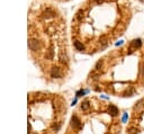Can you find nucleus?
<instances>
[{"label":"nucleus","instance_id":"nucleus-10","mask_svg":"<svg viewBox=\"0 0 144 134\" xmlns=\"http://www.w3.org/2000/svg\"><path fill=\"white\" fill-rule=\"evenodd\" d=\"M141 71H142V75L144 77V64L142 65V69H141Z\"/></svg>","mask_w":144,"mask_h":134},{"label":"nucleus","instance_id":"nucleus-8","mask_svg":"<svg viewBox=\"0 0 144 134\" xmlns=\"http://www.w3.org/2000/svg\"><path fill=\"white\" fill-rule=\"evenodd\" d=\"M126 119H127V114L125 113V114H124V116H123V122H124V123L126 122Z\"/></svg>","mask_w":144,"mask_h":134},{"label":"nucleus","instance_id":"nucleus-9","mask_svg":"<svg viewBox=\"0 0 144 134\" xmlns=\"http://www.w3.org/2000/svg\"><path fill=\"white\" fill-rule=\"evenodd\" d=\"M123 44V41H119L118 43H116V46H118V45H122Z\"/></svg>","mask_w":144,"mask_h":134},{"label":"nucleus","instance_id":"nucleus-5","mask_svg":"<svg viewBox=\"0 0 144 134\" xmlns=\"http://www.w3.org/2000/svg\"><path fill=\"white\" fill-rule=\"evenodd\" d=\"M51 75L52 78H60V75H61V73H60V69L57 67H55L52 69L51 71Z\"/></svg>","mask_w":144,"mask_h":134},{"label":"nucleus","instance_id":"nucleus-4","mask_svg":"<svg viewBox=\"0 0 144 134\" xmlns=\"http://www.w3.org/2000/svg\"><path fill=\"white\" fill-rule=\"evenodd\" d=\"M108 114H110L112 116H117L118 115V108L115 105H109V107H108Z\"/></svg>","mask_w":144,"mask_h":134},{"label":"nucleus","instance_id":"nucleus-3","mask_svg":"<svg viewBox=\"0 0 144 134\" xmlns=\"http://www.w3.org/2000/svg\"><path fill=\"white\" fill-rule=\"evenodd\" d=\"M28 47L32 51H37L38 47H40V43L35 40H30L29 42H28Z\"/></svg>","mask_w":144,"mask_h":134},{"label":"nucleus","instance_id":"nucleus-2","mask_svg":"<svg viewBox=\"0 0 144 134\" xmlns=\"http://www.w3.org/2000/svg\"><path fill=\"white\" fill-rule=\"evenodd\" d=\"M71 125L73 126L74 128H81V126H82V124H81V122H80V119H79L78 117H77L76 115L72 117L71 119Z\"/></svg>","mask_w":144,"mask_h":134},{"label":"nucleus","instance_id":"nucleus-1","mask_svg":"<svg viewBox=\"0 0 144 134\" xmlns=\"http://www.w3.org/2000/svg\"><path fill=\"white\" fill-rule=\"evenodd\" d=\"M142 46V40L140 38H136V40H133L131 42V46H129V53L133 52V50H136V48H140Z\"/></svg>","mask_w":144,"mask_h":134},{"label":"nucleus","instance_id":"nucleus-11","mask_svg":"<svg viewBox=\"0 0 144 134\" xmlns=\"http://www.w3.org/2000/svg\"><path fill=\"white\" fill-rule=\"evenodd\" d=\"M142 1H143V0H142Z\"/></svg>","mask_w":144,"mask_h":134},{"label":"nucleus","instance_id":"nucleus-6","mask_svg":"<svg viewBox=\"0 0 144 134\" xmlns=\"http://www.w3.org/2000/svg\"><path fill=\"white\" fill-rule=\"evenodd\" d=\"M74 47H76L78 51H83V50H85V46H83V44H82V43H80V42H78V41L74 42Z\"/></svg>","mask_w":144,"mask_h":134},{"label":"nucleus","instance_id":"nucleus-7","mask_svg":"<svg viewBox=\"0 0 144 134\" xmlns=\"http://www.w3.org/2000/svg\"><path fill=\"white\" fill-rule=\"evenodd\" d=\"M81 108H82V111H87L88 108H89V101L88 100H85L81 105Z\"/></svg>","mask_w":144,"mask_h":134}]
</instances>
